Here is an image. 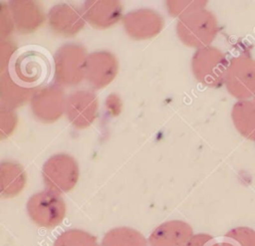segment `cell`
<instances>
[{
  "instance_id": "8",
  "label": "cell",
  "mask_w": 255,
  "mask_h": 246,
  "mask_svg": "<svg viewBox=\"0 0 255 246\" xmlns=\"http://www.w3.org/2000/svg\"><path fill=\"white\" fill-rule=\"evenodd\" d=\"M66 101L65 92L57 84L37 88L31 97V111L39 122L51 123L65 113Z\"/></svg>"
},
{
  "instance_id": "4",
  "label": "cell",
  "mask_w": 255,
  "mask_h": 246,
  "mask_svg": "<svg viewBox=\"0 0 255 246\" xmlns=\"http://www.w3.org/2000/svg\"><path fill=\"white\" fill-rule=\"evenodd\" d=\"M229 60L216 47L197 49L191 58V70L195 79L202 85L218 89L225 83Z\"/></svg>"
},
{
  "instance_id": "7",
  "label": "cell",
  "mask_w": 255,
  "mask_h": 246,
  "mask_svg": "<svg viewBox=\"0 0 255 246\" xmlns=\"http://www.w3.org/2000/svg\"><path fill=\"white\" fill-rule=\"evenodd\" d=\"M30 219L39 227L54 228L66 216V203L60 193L45 189L31 195L26 205Z\"/></svg>"
},
{
  "instance_id": "9",
  "label": "cell",
  "mask_w": 255,
  "mask_h": 246,
  "mask_svg": "<svg viewBox=\"0 0 255 246\" xmlns=\"http://www.w3.org/2000/svg\"><path fill=\"white\" fill-rule=\"evenodd\" d=\"M99 101L96 94L89 90H77L69 95L66 101L65 114L71 124L84 129L97 119Z\"/></svg>"
},
{
  "instance_id": "18",
  "label": "cell",
  "mask_w": 255,
  "mask_h": 246,
  "mask_svg": "<svg viewBox=\"0 0 255 246\" xmlns=\"http://www.w3.org/2000/svg\"><path fill=\"white\" fill-rule=\"evenodd\" d=\"M33 89L21 86L15 82L9 72L2 73L0 78V100L1 106L14 110L31 99Z\"/></svg>"
},
{
  "instance_id": "10",
  "label": "cell",
  "mask_w": 255,
  "mask_h": 246,
  "mask_svg": "<svg viewBox=\"0 0 255 246\" xmlns=\"http://www.w3.org/2000/svg\"><path fill=\"white\" fill-rule=\"evenodd\" d=\"M126 33L133 40L150 39L163 28V18L156 11L148 8L128 12L123 18Z\"/></svg>"
},
{
  "instance_id": "27",
  "label": "cell",
  "mask_w": 255,
  "mask_h": 246,
  "mask_svg": "<svg viewBox=\"0 0 255 246\" xmlns=\"http://www.w3.org/2000/svg\"><path fill=\"white\" fill-rule=\"evenodd\" d=\"M107 108L114 115L120 114L122 108L121 99L117 95H110L107 99Z\"/></svg>"
},
{
  "instance_id": "12",
  "label": "cell",
  "mask_w": 255,
  "mask_h": 246,
  "mask_svg": "<svg viewBox=\"0 0 255 246\" xmlns=\"http://www.w3.org/2000/svg\"><path fill=\"white\" fill-rule=\"evenodd\" d=\"M47 17L52 32L62 37L77 35L86 23L82 8L69 3L54 5L49 10Z\"/></svg>"
},
{
  "instance_id": "26",
  "label": "cell",
  "mask_w": 255,
  "mask_h": 246,
  "mask_svg": "<svg viewBox=\"0 0 255 246\" xmlns=\"http://www.w3.org/2000/svg\"><path fill=\"white\" fill-rule=\"evenodd\" d=\"M213 237L207 233L194 234L184 246H208Z\"/></svg>"
},
{
  "instance_id": "17",
  "label": "cell",
  "mask_w": 255,
  "mask_h": 246,
  "mask_svg": "<svg viewBox=\"0 0 255 246\" xmlns=\"http://www.w3.org/2000/svg\"><path fill=\"white\" fill-rule=\"evenodd\" d=\"M231 119L243 137L255 141V103L252 100L237 101L232 107Z\"/></svg>"
},
{
  "instance_id": "20",
  "label": "cell",
  "mask_w": 255,
  "mask_h": 246,
  "mask_svg": "<svg viewBox=\"0 0 255 246\" xmlns=\"http://www.w3.org/2000/svg\"><path fill=\"white\" fill-rule=\"evenodd\" d=\"M53 246H98V241L92 233L74 228L61 233Z\"/></svg>"
},
{
  "instance_id": "24",
  "label": "cell",
  "mask_w": 255,
  "mask_h": 246,
  "mask_svg": "<svg viewBox=\"0 0 255 246\" xmlns=\"http://www.w3.org/2000/svg\"><path fill=\"white\" fill-rule=\"evenodd\" d=\"M14 27H15L14 22H13L8 4L1 2V5H0V34H1L2 40L11 34Z\"/></svg>"
},
{
  "instance_id": "19",
  "label": "cell",
  "mask_w": 255,
  "mask_h": 246,
  "mask_svg": "<svg viewBox=\"0 0 255 246\" xmlns=\"http://www.w3.org/2000/svg\"><path fill=\"white\" fill-rule=\"evenodd\" d=\"M145 237L137 230L122 226L109 230L103 237L101 246H147Z\"/></svg>"
},
{
  "instance_id": "3",
  "label": "cell",
  "mask_w": 255,
  "mask_h": 246,
  "mask_svg": "<svg viewBox=\"0 0 255 246\" xmlns=\"http://www.w3.org/2000/svg\"><path fill=\"white\" fill-rule=\"evenodd\" d=\"M89 54L78 43L62 45L54 55V80L60 87H74L86 79V66Z\"/></svg>"
},
{
  "instance_id": "2",
  "label": "cell",
  "mask_w": 255,
  "mask_h": 246,
  "mask_svg": "<svg viewBox=\"0 0 255 246\" xmlns=\"http://www.w3.org/2000/svg\"><path fill=\"white\" fill-rule=\"evenodd\" d=\"M175 30L177 37L184 45L200 49L210 46L218 34L219 26L211 11L201 9L180 17Z\"/></svg>"
},
{
  "instance_id": "11",
  "label": "cell",
  "mask_w": 255,
  "mask_h": 246,
  "mask_svg": "<svg viewBox=\"0 0 255 246\" xmlns=\"http://www.w3.org/2000/svg\"><path fill=\"white\" fill-rule=\"evenodd\" d=\"M119 71L117 57L108 50L89 54L86 66V80L95 90H100L111 84Z\"/></svg>"
},
{
  "instance_id": "16",
  "label": "cell",
  "mask_w": 255,
  "mask_h": 246,
  "mask_svg": "<svg viewBox=\"0 0 255 246\" xmlns=\"http://www.w3.org/2000/svg\"><path fill=\"white\" fill-rule=\"evenodd\" d=\"M26 172L21 164L12 160H3L0 164V194L2 198L17 196L25 187Z\"/></svg>"
},
{
  "instance_id": "6",
  "label": "cell",
  "mask_w": 255,
  "mask_h": 246,
  "mask_svg": "<svg viewBox=\"0 0 255 246\" xmlns=\"http://www.w3.org/2000/svg\"><path fill=\"white\" fill-rule=\"evenodd\" d=\"M42 177L47 189L60 194L69 192L79 180V164L68 153H56L43 164Z\"/></svg>"
},
{
  "instance_id": "5",
  "label": "cell",
  "mask_w": 255,
  "mask_h": 246,
  "mask_svg": "<svg viewBox=\"0 0 255 246\" xmlns=\"http://www.w3.org/2000/svg\"><path fill=\"white\" fill-rule=\"evenodd\" d=\"M227 92L238 101L250 100L255 94V59L243 48L229 60L225 83Z\"/></svg>"
},
{
  "instance_id": "1",
  "label": "cell",
  "mask_w": 255,
  "mask_h": 246,
  "mask_svg": "<svg viewBox=\"0 0 255 246\" xmlns=\"http://www.w3.org/2000/svg\"><path fill=\"white\" fill-rule=\"evenodd\" d=\"M51 70L49 55L39 47L29 46L15 53L8 72L21 86L34 89L48 80Z\"/></svg>"
},
{
  "instance_id": "23",
  "label": "cell",
  "mask_w": 255,
  "mask_h": 246,
  "mask_svg": "<svg viewBox=\"0 0 255 246\" xmlns=\"http://www.w3.org/2000/svg\"><path fill=\"white\" fill-rule=\"evenodd\" d=\"M0 124H1V138L9 136L17 125V116L13 110L1 106L0 108Z\"/></svg>"
},
{
  "instance_id": "28",
  "label": "cell",
  "mask_w": 255,
  "mask_h": 246,
  "mask_svg": "<svg viewBox=\"0 0 255 246\" xmlns=\"http://www.w3.org/2000/svg\"><path fill=\"white\" fill-rule=\"evenodd\" d=\"M208 246H235L232 242H230L226 237L222 238H213Z\"/></svg>"
},
{
  "instance_id": "21",
  "label": "cell",
  "mask_w": 255,
  "mask_h": 246,
  "mask_svg": "<svg viewBox=\"0 0 255 246\" xmlns=\"http://www.w3.org/2000/svg\"><path fill=\"white\" fill-rule=\"evenodd\" d=\"M207 1H166L165 6L170 16L178 19L192 12L205 9Z\"/></svg>"
},
{
  "instance_id": "29",
  "label": "cell",
  "mask_w": 255,
  "mask_h": 246,
  "mask_svg": "<svg viewBox=\"0 0 255 246\" xmlns=\"http://www.w3.org/2000/svg\"><path fill=\"white\" fill-rule=\"evenodd\" d=\"M252 101L255 103V94H254V96H253V98H252Z\"/></svg>"
},
{
  "instance_id": "25",
  "label": "cell",
  "mask_w": 255,
  "mask_h": 246,
  "mask_svg": "<svg viewBox=\"0 0 255 246\" xmlns=\"http://www.w3.org/2000/svg\"><path fill=\"white\" fill-rule=\"evenodd\" d=\"M16 45L13 41L10 40H2L0 45V63H1V72L4 73L5 69H9V65L11 63L12 58L14 57L16 51Z\"/></svg>"
},
{
  "instance_id": "15",
  "label": "cell",
  "mask_w": 255,
  "mask_h": 246,
  "mask_svg": "<svg viewBox=\"0 0 255 246\" xmlns=\"http://www.w3.org/2000/svg\"><path fill=\"white\" fill-rule=\"evenodd\" d=\"M192 227L181 220H170L159 224L149 235L150 246H184L193 236Z\"/></svg>"
},
{
  "instance_id": "13",
  "label": "cell",
  "mask_w": 255,
  "mask_h": 246,
  "mask_svg": "<svg viewBox=\"0 0 255 246\" xmlns=\"http://www.w3.org/2000/svg\"><path fill=\"white\" fill-rule=\"evenodd\" d=\"M86 22L97 29H107L123 19V5L120 1H86L82 6Z\"/></svg>"
},
{
  "instance_id": "14",
  "label": "cell",
  "mask_w": 255,
  "mask_h": 246,
  "mask_svg": "<svg viewBox=\"0 0 255 246\" xmlns=\"http://www.w3.org/2000/svg\"><path fill=\"white\" fill-rule=\"evenodd\" d=\"M14 26L22 34H30L42 26L45 11L37 1L14 0L8 3Z\"/></svg>"
},
{
  "instance_id": "22",
  "label": "cell",
  "mask_w": 255,
  "mask_h": 246,
  "mask_svg": "<svg viewBox=\"0 0 255 246\" xmlns=\"http://www.w3.org/2000/svg\"><path fill=\"white\" fill-rule=\"evenodd\" d=\"M224 237L235 246H255V230L250 227H235L229 230Z\"/></svg>"
}]
</instances>
